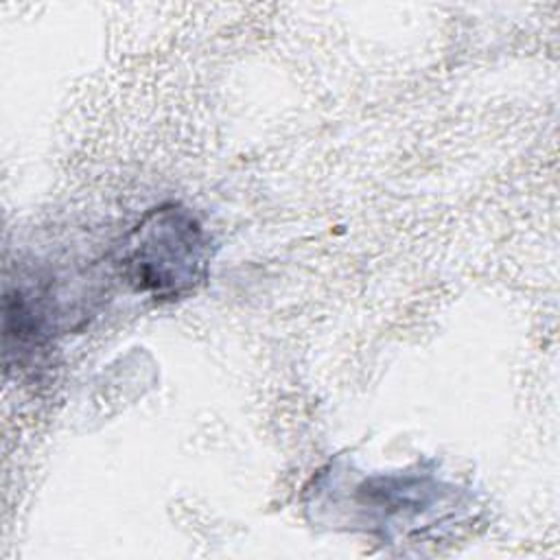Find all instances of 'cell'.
<instances>
[{"label":"cell","mask_w":560,"mask_h":560,"mask_svg":"<svg viewBox=\"0 0 560 560\" xmlns=\"http://www.w3.org/2000/svg\"><path fill=\"white\" fill-rule=\"evenodd\" d=\"M210 265V243L199 219L182 203L151 208L118 245L116 267L136 291L175 302L197 291Z\"/></svg>","instance_id":"6da1fadb"},{"label":"cell","mask_w":560,"mask_h":560,"mask_svg":"<svg viewBox=\"0 0 560 560\" xmlns=\"http://www.w3.org/2000/svg\"><path fill=\"white\" fill-rule=\"evenodd\" d=\"M451 486L435 481L429 475H381L359 481L352 490V510L357 525L370 532H381L392 540L394 534L431 527L446 516L453 505L448 501Z\"/></svg>","instance_id":"7a4b0ae2"}]
</instances>
